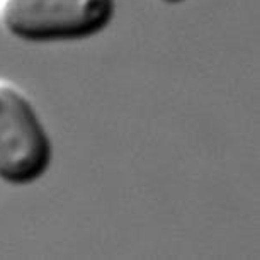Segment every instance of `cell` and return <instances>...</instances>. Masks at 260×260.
I'll use <instances>...</instances> for the list:
<instances>
[{"label": "cell", "mask_w": 260, "mask_h": 260, "mask_svg": "<svg viewBox=\"0 0 260 260\" xmlns=\"http://www.w3.org/2000/svg\"><path fill=\"white\" fill-rule=\"evenodd\" d=\"M116 0H0V27L27 45L80 43L116 17Z\"/></svg>", "instance_id": "6da1fadb"}, {"label": "cell", "mask_w": 260, "mask_h": 260, "mask_svg": "<svg viewBox=\"0 0 260 260\" xmlns=\"http://www.w3.org/2000/svg\"><path fill=\"white\" fill-rule=\"evenodd\" d=\"M55 148L50 131L26 92L0 78V180L27 187L46 177Z\"/></svg>", "instance_id": "7a4b0ae2"}, {"label": "cell", "mask_w": 260, "mask_h": 260, "mask_svg": "<svg viewBox=\"0 0 260 260\" xmlns=\"http://www.w3.org/2000/svg\"><path fill=\"white\" fill-rule=\"evenodd\" d=\"M158 2L165 4V6H179V4H184L187 0H158Z\"/></svg>", "instance_id": "3957f363"}]
</instances>
